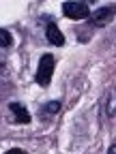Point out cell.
Instances as JSON below:
<instances>
[{"label": "cell", "mask_w": 116, "mask_h": 154, "mask_svg": "<svg viewBox=\"0 0 116 154\" xmlns=\"http://www.w3.org/2000/svg\"><path fill=\"white\" fill-rule=\"evenodd\" d=\"M114 17H116V5H105V7H99L97 11L90 13L88 24L95 28H103V26L114 22Z\"/></svg>", "instance_id": "2"}, {"label": "cell", "mask_w": 116, "mask_h": 154, "mask_svg": "<svg viewBox=\"0 0 116 154\" xmlns=\"http://www.w3.org/2000/svg\"><path fill=\"white\" fill-rule=\"evenodd\" d=\"M105 116L108 118H114L116 116V86H112V90H110L108 103H105Z\"/></svg>", "instance_id": "7"}, {"label": "cell", "mask_w": 116, "mask_h": 154, "mask_svg": "<svg viewBox=\"0 0 116 154\" xmlns=\"http://www.w3.org/2000/svg\"><path fill=\"white\" fill-rule=\"evenodd\" d=\"M9 113H11V120L17 122V124H30L32 118H30V111L22 105V103H9Z\"/></svg>", "instance_id": "5"}, {"label": "cell", "mask_w": 116, "mask_h": 154, "mask_svg": "<svg viewBox=\"0 0 116 154\" xmlns=\"http://www.w3.org/2000/svg\"><path fill=\"white\" fill-rule=\"evenodd\" d=\"M63 13L67 19L80 22V19H88L90 17V7L86 2H63Z\"/></svg>", "instance_id": "3"}, {"label": "cell", "mask_w": 116, "mask_h": 154, "mask_svg": "<svg viewBox=\"0 0 116 154\" xmlns=\"http://www.w3.org/2000/svg\"><path fill=\"white\" fill-rule=\"evenodd\" d=\"M41 22L45 24V38L50 45H56V47H63L65 45V34L60 32V28L56 26V22L50 17V15H43Z\"/></svg>", "instance_id": "4"}, {"label": "cell", "mask_w": 116, "mask_h": 154, "mask_svg": "<svg viewBox=\"0 0 116 154\" xmlns=\"http://www.w3.org/2000/svg\"><path fill=\"white\" fill-rule=\"evenodd\" d=\"M108 154H116V143H114V146H110V150H108Z\"/></svg>", "instance_id": "10"}, {"label": "cell", "mask_w": 116, "mask_h": 154, "mask_svg": "<svg viewBox=\"0 0 116 154\" xmlns=\"http://www.w3.org/2000/svg\"><path fill=\"white\" fill-rule=\"evenodd\" d=\"M60 101H47L43 107H41V116L43 118H52V116H56L58 111H60Z\"/></svg>", "instance_id": "6"}, {"label": "cell", "mask_w": 116, "mask_h": 154, "mask_svg": "<svg viewBox=\"0 0 116 154\" xmlns=\"http://www.w3.org/2000/svg\"><path fill=\"white\" fill-rule=\"evenodd\" d=\"M54 69H56L54 54H43L41 58H39V66H37V73H34V82L41 86V88H47L52 84Z\"/></svg>", "instance_id": "1"}, {"label": "cell", "mask_w": 116, "mask_h": 154, "mask_svg": "<svg viewBox=\"0 0 116 154\" xmlns=\"http://www.w3.org/2000/svg\"><path fill=\"white\" fill-rule=\"evenodd\" d=\"M0 45H2V49L13 45V36H11V32H9V30H5V28L0 30Z\"/></svg>", "instance_id": "8"}, {"label": "cell", "mask_w": 116, "mask_h": 154, "mask_svg": "<svg viewBox=\"0 0 116 154\" xmlns=\"http://www.w3.org/2000/svg\"><path fill=\"white\" fill-rule=\"evenodd\" d=\"M5 154H28L26 150H22V148H11V150H7Z\"/></svg>", "instance_id": "9"}]
</instances>
